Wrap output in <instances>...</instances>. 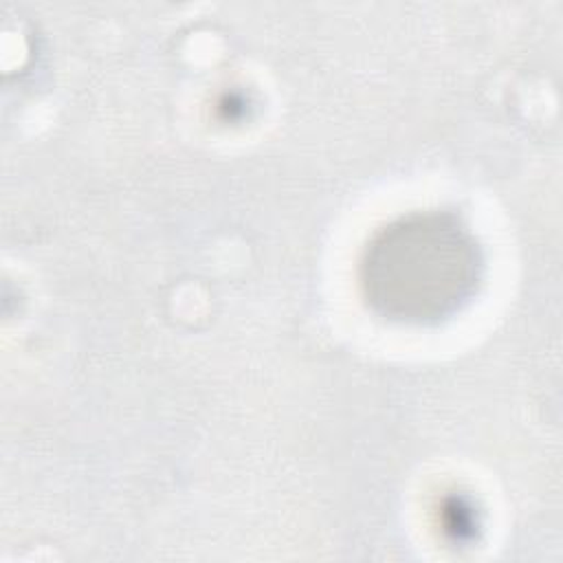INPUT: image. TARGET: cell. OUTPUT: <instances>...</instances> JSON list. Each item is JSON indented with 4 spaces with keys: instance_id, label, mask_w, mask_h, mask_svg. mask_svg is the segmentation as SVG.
<instances>
[{
    "instance_id": "cell-1",
    "label": "cell",
    "mask_w": 563,
    "mask_h": 563,
    "mask_svg": "<svg viewBox=\"0 0 563 563\" xmlns=\"http://www.w3.org/2000/svg\"><path fill=\"white\" fill-rule=\"evenodd\" d=\"M367 290L400 319H438L466 299L475 282V246L455 222L422 218L391 227L369 251Z\"/></svg>"
}]
</instances>
